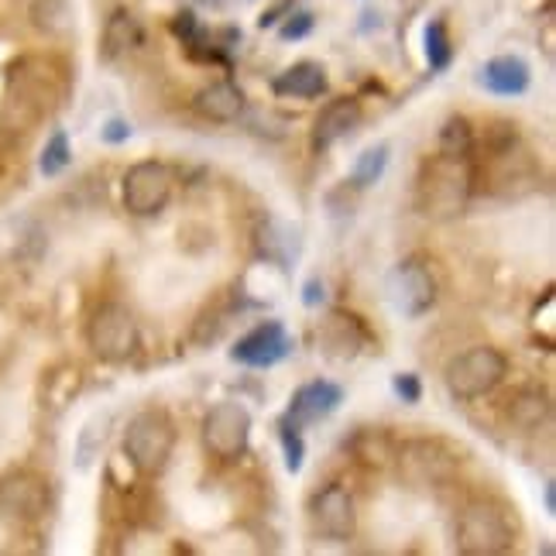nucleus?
<instances>
[{
    "label": "nucleus",
    "mask_w": 556,
    "mask_h": 556,
    "mask_svg": "<svg viewBox=\"0 0 556 556\" xmlns=\"http://www.w3.org/2000/svg\"><path fill=\"white\" fill-rule=\"evenodd\" d=\"M295 348L292 333L278 319H265L251 333H244L238 344L230 348V361H238L244 368H271L278 361H286Z\"/></svg>",
    "instance_id": "14"
},
{
    "label": "nucleus",
    "mask_w": 556,
    "mask_h": 556,
    "mask_svg": "<svg viewBox=\"0 0 556 556\" xmlns=\"http://www.w3.org/2000/svg\"><path fill=\"white\" fill-rule=\"evenodd\" d=\"M100 138L106 141V144H121V141H127V138H131V124H127V121H106V127H103V131H100Z\"/></svg>",
    "instance_id": "33"
},
{
    "label": "nucleus",
    "mask_w": 556,
    "mask_h": 556,
    "mask_svg": "<svg viewBox=\"0 0 556 556\" xmlns=\"http://www.w3.org/2000/svg\"><path fill=\"white\" fill-rule=\"evenodd\" d=\"M141 41H144V31L138 25V17L131 11H114L111 21H106V28H103L100 52L106 62H117V59H127L131 52H138Z\"/></svg>",
    "instance_id": "20"
},
{
    "label": "nucleus",
    "mask_w": 556,
    "mask_h": 556,
    "mask_svg": "<svg viewBox=\"0 0 556 556\" xmlns=\"http://www.w3.org/2000/svg\"><path fill=\"white\" fill-rule=\"evenodd\" d=\"M508 375V361L498 348L478 344L464 354H457L451 365H446V389L457 399H481L488 392H495Z\"/></svg>",
    "instance_id": "6"
},
{
    "label": "nucleus",
    "mask_w": 556,
    "mask_h": 556,
    "mask_svg": "<svg viewBox=\"0 0 556 556\" xmlns=\"http://www.w3.org/2000/svg\"><path fill=\"white\" fill-rule=\"evenodd\" d=\"M392 389H395V395L402 402H409V405H416L422 399V381H419V375H395Z\"/></svg>",
    "instance_id": "31"
},
{
    "label": "nucleus",
    "mask_w": 556,
    "mask_h": 556,
    "mask_svg": "<svg viewBox=\"0 0 556 556\" xmlns=\"http://www.w3.org/2000/svg\"><path fill=\"white\" fill-rule=\"evenodd\" d=\"M313 532L327 543H351L357 536V505L340 484H327L309 505Z\"/></svg>",
    "instance_id": "13"
},
{
    "label": "nucleus",
    "mask_w": 556,
    "mask_h": 556,
    "mask_svg": "<svg viewBox=\"0 0 556 556\" xmlns=\"http://www.w3.org/2000/svg\"><path fill=\"white\" fill-rule=\"evenodd\" d=\"M422 49H426V62H430L433 73H443L454 62V41L451 31H446V21H430L422 31Z\"/></svg>",
    "instance_id": "23"
},
{
    "label": "nucleus",
    "mask_w": 556,
    "mask_h": 556,
    "mask_svg": "<svg viewBox=\"0 0 556 556\" xmlns=\"http://www.w3.org/2000/svg\"><path fill=\"white\" fill-rule=\"evenodd\" d=\"M176 451V422L165 409H144L138 413L124 430V457L144 475L165 470L168 457Z\"/></svg>",
    "instance_id": "5"
},
{
    "label": "nucleus",
    "mask_w": 556,
    "mask_h": 556,
    "mask_svg": "<svg viewBox=\"0 0 556 556\" xmlns=\"http://www.w3.org/2000/svg\"><path fill=\"white\" fill-rule=\"evenodd\" d=\"M529 83H532L529 62L519 55H495L481 70V87L495 97H522L529 90Z\"/></svg>",
    "instance_id": "19"
},
{
    "label": "nucleus",
    "mask_w": 556,
    "mask_h": 556,
    "mask_svg": "<svg viewBox=\"0 0 556 556\" xmlns=\"http://www.w3.org/2000/svg\"><path fill=\"white\" fill-rule=\"evenodd\" d=\"M543 49L549 59L556 55V21H553V14H546V25H543Z\"/></svg>",
    "instance_id": "35"
},
{
    "label": "nucleus",
    "mask_w": 556,
    "mask_h": 556,
    "mask_svg": "<svg viewBox=\"0 0 556 556\" xmlns=\"http://www.w3.org/2000/svg\"><path fill=\"white\" fill-rule=\"evenodd\" d=\"M278 440H282V451H286V470L289 475H299L306 460V443L299 437V426H292L286 416L278 419Z\"/></svg>",
    "instance_id": "27"
},
{
    "label": "nucleus",
    "mask_w": 556,
    "mask_h": 556,
    "mask_svg": "<svg viewBox=\"0 0 556 556\" xmlns=\"http://www.w3.org/2000/svg\"><path fill=\"white\" fill-rule=\"evenodd\" d=\"M303 303H306V306L324 303V282H319V278H309V282H306V289H303Z\"/></svg>",
    "instance_id": "34"
},
{
    "label": "nucleus",
    "mask_w": 556,
    "mask_h": 556,
    "mask_svg": "<svg viewBox=\"0 0 556 556\" xmlns=\"http://www.w3.org/2000/svg\"><path fill=\"white\" fill-rule=\"evenodd\" d=\"M361 440H365L368 446H361V443H351L354 446V454L365 460V464H375V467H381L384 460L392 457V451H389V440H384L381 433H371V430H361L357 433Z\"/></svg>",
    "instance_id": "28"
},
{
    "label": "nucleus",
    "mask_w": 556,
    "mask_h": 556,
    "mask_svg": "<svg viewBox=\"0 0 556 556\" xmlns=\"http://www.w3.org/2000/svg\"><path fill=\"white\" fill-rule=\"evenodd\" d=\"M484 186L491 197H498V200L529 197V192L540 186V168L519 144L516 131H508L502 141L491 144L488 165H484Z\"/></svg>",
    "instance_id": "4"
},
{
    "label": "nucleus",
    "mask_w": 556,
    "mask_h": 556,
    "mask_svg": "<svg viewBox=\"0 0 556 556\" xmlns=\"http://www.w3.org/2000/svg\"><path fill=\"white\" fill-rule=\"evenodd\" d=\"M173 168L165 162H155V159H144L138 165L127 168L124 176V206L135 213V217H155L168 206L173 200Z\"/></svg>",
    "instance_id": "10"
},
{
    "label": "nucleus",
    "mask_w": 556,
    "mask_h": 556,
    "mask_svg": "<svg viewBox=\"0 0 556 556\" xmlns=\"http://www.w3.org/2000/svg\"><path fill=\"white\" fill-rule=\"evenodd\" d=\"M271 90L278 97H295V100H313L319 93H327V70L319 62H295L292 70L282 76H275Z\"/></svg>",
    "instance_id": "21"
},
{
    "label": "nucleus",
    "mask_w": 556,
    "mask_h": 556,
    "mask_svg": "<svg viewBox=\"0 0 556 556\" xmlns=\"http://www.w3.org/2000/svg\"><path fill=\"white\" fill-rule=\"evenodd\" d=\"M49 481L35 470H11L0 478V519L14 526H35L49 516Z\"/></svg>",
    "instance_id": "9"
},
{
    "label": "nucleus",
    "mask_w": 556,
    "mask_h": 556,
    "mask_svg": "<svg viewBox=\"0 0 556 556\" xmlns=\"http://www.w3.org/2000/svg\"><path fill=\"white\" fill-rule=\"evenodd\" d=\"M203 443L220 460L244 457L251 443V413L241 402H217L203 416Z\"/></svg>",
    "instance_id": "11"
},
{
    "label": "nucleus",
    "mask_w": 556,
    "mask_h": 556,
    "mask_svg": "<svg viewBox=\"0 0 556 556\" xmlns=\"http://www.w3.org/2000/svg\"><path fill=\"white\" fill-rule=\"evenodd\" d=\"M70 162H73L70 138H66V131H55L49 138V144H46V152H41V159H38V173L46 176V179H55Z\"/></svg>",
    "instance_id": "26"
},
{
    "label": "nucleus",
    "mask_w": 556,
    "mask_h": 556,
    "mask_svg": "<svg viewBox=\"0 0 556 556\" xmlns=\"http://www.w3.org/2000/svg\"><path fill=\"white\" fill-rule=\"evenodd\" d=\"M389 303L405 319H419L437 306V278L419 258H409L389 275Z\"/></svg>",
    "instance_id": "12"
},
{
    "label": "nucleus",
    "mask_w": 556,
    "mask_h": 556,
    "mask_svg": "<svg viewBox=\"0 0 556 556\" xmlns=\"http://www.w3.org/2000/svg\"><path fill=\"white\" fill-rule=\"evenodd\" d=\"M543 502H546V511H556V488H553V481L546 484V495H543Z\"/></svg>",
    "instance_id": "36"
},
{
    "label": "nucleus",
    "mask_w": 556,
    "mask_h": 556,
    "mask_svg": "<svg viewBox=\"0 0 556 556\" xmlns=\"http://www.w3.org/2000/svg\"><path fill=\"white\" fill-rule=\"evenodd\" d=\"M8 100L28 117H52L70 97V73L52 55H21L4 76Z\"/></svg>",
    "instance_id": "2"
},
{
    "label": "nucleus",
    "mask_w": 556,
    "mask_h": 556,
    "mask_svg": "<svg viewBox=\"0 0 556 556\" xmlns=\"http://www.w3.org/2000/svg\"><path fill=\"white\" fill-rule=\"evenodd\" d=\"M384 168H389V144H375V148H368V152H361L351 182L354 186H375L384 176Z\"/></svg>",
    "instance_id": "25"
},
{
    "label": "nucleus",
    "mask_w": 556,
    "mask_h": 556,
    "mask_svg": "<svg viewBox=\"0 0 556 556\" xmlns=\"http://www.w3.org/2000/svg\"><path fill=\"white\" fill-rule=\"evenodd\" d=\"M313 25H316V17L309 11H295V14H289V21H286L278 35H282V41H299V38H306L313 31Z\"/></svg>",
    "instance_id": "30"
},
{
    "label": "nucleus",
    "mask_w": 556,
    "mask_h": 556,
    "mask_svg": "<svg viewBox=\"0 0 556 556\" xmlns=\"http://www.w3.org/2000/svg\"><path fill=\"white\" fill-rule=\"evenodd\" d=\"M454 543L464 556H502L516 546V522H511L505 505L491 498H475L460 511Z\"/></svg>",
    "instance_id": "3"
},
{
    "label": "nucleus",
    "mask_w": 556,
    "mask_h": 556,
    "mask_svg": "<svg viewBox=\"0 0 556 556\" xmlns=\"http://www.w3.org/2000/svg\"><path fill=\"white\" fill-rule=\"evenodd\" d=\"M365 111H361V100L357 97H337L330 100L324 111L316 117V127H313V144L324 152V148L337 144L340 138H348L354 127L361 124Z\"/></svg>",
    "instance_id": "17"
},
{
    "label": "nucleus",
    "mask_w": 556,
    "mask_h": 556,
    "mask_svg": "<svg viewBox=\"0 0 556 556\" xmlns=\"http://www.w3.org/2000/svg\"><path fill=\"white\" fill-rule=\"evenodd\" d=\"M340 402H344V389H340V384L324 381V378L306 381L303 389H295L286 419L292 426H309V422H319V419H327L330 413H337Z\"/></svg>",
    "instance_id": "16"
},
{
    "label": "nucleus",
    "mask_w": 556,
    "mask_h": 556,
    "mask_svg": "<svg viewBox=\"0 0 556 556\" xmlns=\"http://www.w3.org/2000/svg\"><path fill=\"white\" fill-rule=\"evenodd\" d=\"M475 165L467 155H433L426 159L416 179V206L430 220H457L475 192Z\"/></svg>",
    "instance_id": "1"
},
{
    "label": "nucleus",
    "mask_w": 556,
    "mask_h": 556,
    "mask_svg": "<svg viewBox=\"0 0 556 556\" xmlns=\"http://www.w3.org/2000/svg\"><path fill=\"white\" fill-rule=\"evenodd\" d=\"M244 106H248V100H244L241 87H233L230 79L210 83V87H203L197 93V100H192V111L213 124H233L244 114Z\"/></svg>",
    "instance_id": "18"
},
{
    "label": "nucleus",
    "mask_w": 556,
    "mask_h": 556,
    "mask_svg": "<svg viewBox=\"0 0 556 556\" xmlns=\"http://www.w3.org/2000/svg\"><path fill=\"white\" fill-rule=\"evenodd\" d=\"M368 327L361 324V316L348 309H330L327 319H319L316 327V344L330 361H354L368 348Z\"/></svg>",
    "instance_id": "15"
},
{
    "label": "nucleus",
    "mask_w": 556,
    "mask_h": 556,
    "mask_svg": "<svg viewBox=\"0 0 556 556\" xmlns=\"http://www.w3.org/2000/svg\"><path fill=\"white\" fill-rule=\"evenodd\" d=\"M173 35H176L179 41H186V46H189V41L200 35V31H197V17H192L189 11L176 14V17H173Z\"/></svg>",
    "instance_id": "32"
},
{
    "label": "nucleus",
    "mask_w": 556,
    "mask_h": 556,
    "mask_svg": "<svg viewBox=\"0 0 556 556\" xmlns=\"http://www.w3.org/2000/svg\"><path fill=\"white\" fill-rule=\"evenodd\" d=\"M549 409H553V405H549V395L543 389H526V392H519L516 399L508 402L505 419H508L511 430L532 433L549 419Z\"/></svg>",
    "instance_id": "22"
},
{
    "label": "nucleus",
    "mask_w": 556,
    "mask_h": 556,
    "mask_svg": "<svg viewBox=\"0 0 556 556\" xmlns=\"http://www.w3.org/2000/svg\"><path fill=\"white\" fill-rule=\"evenodd\" d=\"M402 481H409L413 488H443L457 478L460 457L454 446H446L443 440H409L399 446L395 454Z\"/></svg>",
    "instance_id": "7"
},
{
    "label": "nucleus",
    "mask_w": 556,
    "mask_h": 556,
    "mask_svg": "<svg viewBox=\"0 0 556 556\" xmlns=\"http://www.w3.org/2000/svg\"><path fill=\"white\" fill-rule=\"evenodd\" d=\"M62 14H66V0H31V21L38 28H46L52 31Z\"/></svg>",
    "instance_id": "29"
},
{
    "label": "nucleus",
    "mask_w": 556,
    "mask_h": 556,
    "mask_svg": "<svg viewBox=\"0 0 556 556\" xmlns=\"http://www.w3.org/2000/svg\"><path fill=\"white\" fill-rule=\"evenodd\" d=\"M475 148V127L467 117H451L440 127V152L446 155H467Z\"/></svg>",
    "instance_id": "24"
},
{
    "label": "nucleus",
    "mask_w": 556,
    "mask_h": 556,
    "mask_svg": "<svg viewBox=\"0 0 556 556\" xmlns=\"http://www.w3.org/2000/svg\"><path fill=\"white\" fill-rule=\"evenodd\" d=\"M87 340H90V351L100 361L117 365V361H127L138 351V319L121 303H103L90 316Z\"/></svg>",
    "instance_id": "8"
}]
</instances>
